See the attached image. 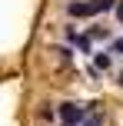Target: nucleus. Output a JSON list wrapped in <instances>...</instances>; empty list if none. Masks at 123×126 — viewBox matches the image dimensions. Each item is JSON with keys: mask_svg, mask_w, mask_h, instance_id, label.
<instances>
[{"mask_svg": "<svg viewBox=\"0 0 123 126\" xmlns=\"http://www.w3.org/2000/svg\"><path fill=\"white\" fill-rule=\"evenodd\" d=\"M67 13H70V17H93V13H100V7L97 3H80L77 0V3L67 7Z\"/></svg>", "mask_w": 123, "mask_h": 126, "instance_id": "f03ea898", "label": "nucleus"}, {"mask_svg": "<svg viewBox=\"0 0 123 126\" xmlns=\"http://www.w3.org/2000/svg\"><path fill=\"white\" fill-rule=\"evenodd\" d=\"M113 53H120V57H123V40H113Z\"/></svg>", "mask_w": 123, "mask_h": 126, "instance_id": "423d86ee", "label": "nucleus"}, {"mask_svg": "<svg viewBox=\"0 0 123 126\" xmlns=\"http://www.w3.org/2000/svg\"><path fill=\"white\" fill-rule=\"evenodd\" d=\"M120 86H123V73H120Z\"/></svg>", "mask_w": 123, "mask_h": 126, "instance_id": "6e6552de", "label": "nucleus"}, {"mask_svg": "<svg viewBox=\"0 0 123 126\" xmlns=\"http://www.w3.org/2000/svg\"><path fill=\"white\" fill-rule=\"evenodd\" d=\"M73 43H77V47H80V50H83V53H90V40H87V37H77V40H73Z\"/></svg>", "mask_w": 123, "mask_h": 126, "instance_id": "20e7f679", "label": "nucleus"}, {"mask_svg": "<svg viewBox=\"0 0 123 126\" xmlns=\"http://www.w3.org/2000/svg\"><path fill=\"white\" fill-rule=\"evenodd\" d=\"M97 70H110V53H97Z\"/></svg>", "mask_w": 123, "mask_h": 126, "instance_id": "7ed1b4c3", "label": "nucleus"}, {"mask_svg": "<svg viewBox=\"0 0 123 126\" xmlns=\"http://www.w3.org/2000/svg\"><path fill=\"white\" fill-rule=\"evenodd\" d=\"M100 123H103L100 116H87V120H83V126H100Z\"/></svg>", "mask_w": 123, "mask_h": 126, "instance_id": "39448f33", "label": "nucleus"}, {"mask_svg": "<svg viewBox=\"0 0 123 126\" xmlns=\"http://www.w3.org/2000/svg\"><path fill=\"white\" fill-rule=\"evenodd\" d=\"M83 116H87V110L77 106V103H63V106H60V120H63V126H77Z\"/></svg>", "mask_w": 123, "mask_h": 126, "instance_id": "f257e3e1", "label": "nucleus"}, {"mask_svg": "<svg viewBox=\"0 0 123 126\" xmlns=\"http://www.w3.org/2000/svg\"><path fill=\"white\" fill-rule=\"evenodd\" d=\"M117 17H120V23H123V0H120V7H117Z\"/></svg>", "mask_w": 123, "mask_h": 126, "instance_id": "0eeeda50", "label": "nucleus"}]
</instances>
